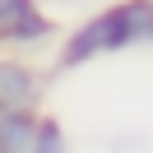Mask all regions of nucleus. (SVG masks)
<instances>
[{
	"instance_id": "f257e3e1",
	"label": "nucleus",
	"mask_w": 153,
	"mask_h": 153,
	"mask_svg": "<svg viewBox=\"0 0 153 153\" xmlns=\"http://www.w3.org/2000/svg\"><path fill=\"white\" fill-rule=\"evenodd\" d=\"M97 23H102L107 56L153 47V0H116V5H107L97 14Z\"/></svg>"
},
{
	"instance_id": "f03ea898",
	"label": "nucleus",
	"mask_w": 153,
	"mask_h": 153,
	"mask_svg": "<svg viewBox=\"0 0 153 153\" xmlns=\"http://www.w3.org/2000/svg\"><path fill=\"white\" fill-rule=\"evenodd\" d=\"M47 97V74L19 56H0V111H19V107H42Z\"/></svg>"
},
{
	"instance_id": "7ed1b4c3",
	"label": "nucleus",
	"mask_w": 153,
	"mask_h": 153,
	"mask_svg": "<svg viewBox=\"0 0 153 153\" xmlns=\"http://www.w3.org/2000/svg\"><path fill=\"white\" fill-rule=\"evenodd\" d=\"M51 37H56V19L42 10L37 0L0 19V47L5 51H28V47H42V42H51Z\"/></svg>"
},
{
	"instance_id": "20e7f679",
	"label": "nucleus",
	"mask_w": 153,
	"mask_h": 153,
	"mask_svg": "<svg viewBox=\"0 0 153 153\" xmlns=\"http://www.w3.org/2000/svg\"><path fill=\"white\" fill-rule=\"evenodd\" d=\"M37 107H19V111H0V153H28L33 134H37Z\"/></svg>"
},
{
	"instance_id": "39448f33",
	"label": "nucleus",
	"mask_w": 153,
	"mask_h": 153,
	"mask_svg": "<svg viewBox=\"0 0 153 153\" xmlns=\"http://www.w3.org/2000/svg\"><path fill=\"white\" fill-rule=\"evenodd\" d=\"M28 153H70V139H65V125L56 121V116L42 111L37 116V134H33Z\"/></svg>"
},
{
	"instance_id": "423d86ee",
	"label": "nucleus",
	"mask_w": 153,
	"mask_h": 153,
	"mask_svg": "<svg viewBox=\"0 0 153 153\" xmlns=\"http://www.w3.org/2000/svg\"><path fill=\"white\" fill-rule=\"evenodd\" d=\"M23 5H33V0H0V19H5V14H14V10H23Z\"/></svg>"
}]
</instances>
